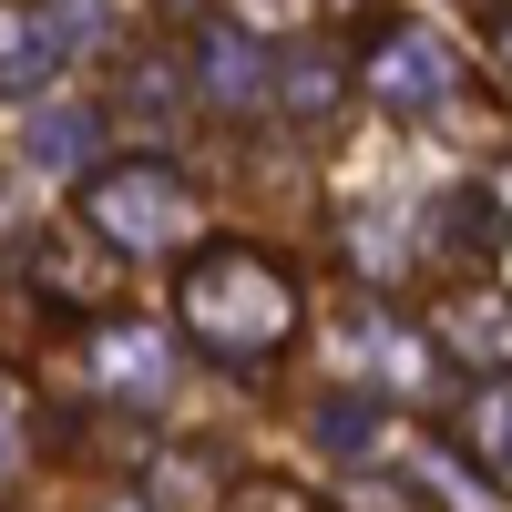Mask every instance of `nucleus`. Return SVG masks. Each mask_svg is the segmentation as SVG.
Listing matches in <instances>:
<instances>
[{
  "mask_svg": "<svg viewBox=\"0 0 512 512\" xmlns=\"http://www.w3.org/2000/svg\"><path fill=\"white\" fill-rule=\"evenodd\" d=\"M103 349H113V390H144V400H154L164 379H175V369H164V338H154V328H113Z\"/></svg>",
  "mask_w": 512,
  "mask_h": 512,
  "instance_id": "obj_9",
  "label": "nucleus"
},
{
  "mask_svg": "<svg viewBox=\"0 0 512 512\" xmlns=\"http://www.w3.org/2000/svg\"><path fill=\"white\" fill-rule=\"evenodd\" d=\"M308 431H318V451H328V461H369V451H379V431H390V400H379V390H318Z\"/></svg>",
  "mask_w": 512,
  "mask_h": 512,
  "instance_id": "obj_6",
  "label": "nucleus"
},
{
  "mask_svg": "<svg viewBox=\"0 0 512 512\" xmlns=\"http://www.w3.org/2000/svg\"><path fill=\"white\" fill-rule=\"evenodd\" d=\"M482 461L512 482V390H492V400H482Z\"/></svg>",
  "mask_w": 512,
  "mask_h": 512,
  "instance_id": "obj_13",
  "label": "nucleus"
},
{
  "mask_svg": "<svg viewBox=\"0 0 512 512\" xmlns=\"http://www.w3.org/2000/svg\"><path fill=\"white\" fill-rule=\"evenodd\" d=\"M359 338H369V369H379V379H420V338H410L390 308H359Z\"/></svg>",
  "mask_w": 512,
  "mask_h": 512,
  "instance_id": "obj_10",
  "label": "nucleus"
},
{
  "mask_svg": "<svg viewBox=\"0 0 512 512\" xmlns=\"http://www.w3.org/2000/svg\"><path fill=\"white\" fill-rule=\"evenodd\" d=\"M123 93H134L144 113H175V93H185V82L164 72V62H134V72H123Z\"/></svg>",
  "mask_w": 512,
  "mask_h": 512,
  "instance_id": "obj_14",
  "label": "nucleus"
},
{
  "mask_svg": "<svg viewBox=\"0 0 512 512\" xmlns=\"http://www.w3.org/2000/svg\"><path fill=\"white\" fill-rule=\"evenodd\" d=\"M62 52H72V31H52V21H0V82H11V93L52 82Z\"/></svg>",
  "mask_w": 512,
  "mask_h": 512,
  "instance_id": "obj_7",
  "label": "nucleus"
},
{
  "mask_svg": "<svg viewBox=\"0 0 512 512\" xmlns=\"http://www.w3.org/2000/svg\"><path fill=\"white\" fill-rule=\"evenodd\" d=\"M226 512H308V492H287V482H236Z\"/></svg>",
  "mask_w": 512,
  "mask_h": 512,
  "instance_id": "obj_15",
  "label": "nucleus"
},
{
  "mask_svg": "<svg viewBox=\"0 0 512 512\" xmlns=\"http://www.w3.org/2000/svg\"><path fill=\"white\" fill-rule=\"evenodd\" d=\"M82 226H93L103 246H123V256H164V246H185V236H195V185H185L164 154L103 164L93 195H82Z\"/></svg>",
  "mask_w": 512,
  "mask_h": 512,
  "instance_id": "obj_2",
  "label": "nucleus"
},
{
  "mask_svg": "<svg viewBox=\"0 0 512 512\" xmlns=\"http://www.w3.org/2000/svg\"><path fill=\"white\" fill-rule=\"evenodd\" d=\"M441 236L472 246V256L502 246V205H492V185H451V195H441Z\"/></svg>",
  "mask_w": 512,
  "mask_h": 512,
  "instance_id": "obj_8",
  "label": "nucleus"
},
{
  "mask_svg": "<svg viewBox=\"0 0 512 512\" xmlns=\"http://www.w3.org/2000/svg\"><path fill=\"white\" fill-rule=\"evenodd\" d=\"M359 82H369V103H379V113H431V103H451L461 62H451V41H441V31H390V41L359 62Z\"/></svg>",
  "mask_w": 512,
  "mask_h": 512,
  "instance_id": "obj_3",
  "label": "nucleus"
},
{
  "mask_svg": "<svg viewBox=\"0 0 512 512\" xmlns=\"http://www.w3.org/2000/svg\"><path fill=\"white\" fill-rule=\"evenodd\" d=\"M267 93H277L297 123H328V113H338V93H349V62L318 52V41H297V52H277V62H267Z\"/></svg>",
  "mask_w": 512,
  "mask_h": 512,
  "instance_id": "obj_5",
  "label": "nucleus"
},
{
  "mask_svg": "<svg viewBox=\"0 0 512 512\" xmlns=\"http://www.w3.org/2000/svg\"><path fill=\"white\" fill-rule=\"evenodd\" d=\"M175 318L216 369H267L297 338V277L267 246H205L175 277Z\"/></svg>",
  "mask_w": 512,
  "mask_h": 512,
  "instance_id": "obj_1",
  "label": "nucleus"
},
{
  "mask_svg": "<svg viewBox=\"0 0 512 512\" xmlns=\"http://www.w3.org/2000/svg\"><path fill=\"white\" fill-rule=\"evenodd\" d=\"M502 52H512V11H502Z\"/></svg>",
  "mask_w": 512,
  "mask_h": 512,
  "instance_id": "obj_16",
  "label": "nucleus"
},
{
  "mask_svg": "<svg viewBox=\"0 0 512 512\" xmlns=\"http://www.w3.org/2000/svg\"><path fill=\"white\" fill-rule=\"evenodd\" d=\"M420 482H431V492H441L451 512H492V482L472 472V461H451L441 441H431V451H420Z\"/></svg>",
  "mask_w": 512,
  "mask_h": 512,
  "instance_id": "obj_11",
  "label": "nucleus"
},
{
  "mask_svg": "<svg viewBox=\"0 0 512 512\" xmlns=\"http://www.w3.org/2000/svg\"><path fill=\"white\" fill-rule=\"evenodd\" d=\"M93 134H103V123L62 103L52 123H31V154H41V164H82V154H93Z\"/></svg>",
  "mask_w": 512,
  "mask_h": 512,
  "instance_id": "obj_12",
  "label": "nucleus"
},
{
  "mask_svg": "<svg viewBox=\"0 0 512 512\" xmlns=\"http://www.w3.org/2000/svg\"><path fill=\"white\" fill-rule=\"evenodd\" d=\"M195 82H205V103H226V113L267 103V52H256V31H236V21L195 31Z\"/></svg>",
  "mask_w": 512,
  "mask_h": 512,
  "instance_id": "obj_4",
  "label": "nucleus"
}]
</instances>
